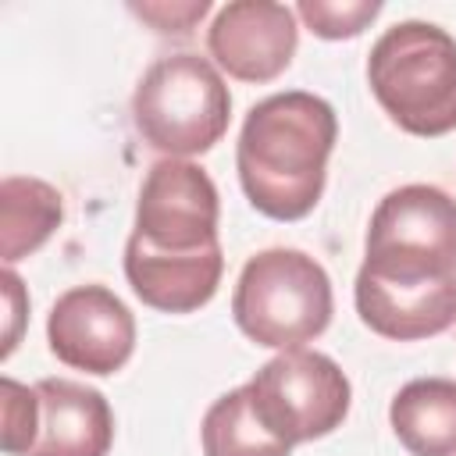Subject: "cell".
Listing matches in <instances>:
<instances>
[{
	"mask_svg": "<svg viewBox=\"0 0 456 456\" xmlns=\"http://www.w3.org/2000/svg\"><path fill=\"white\" fill-rule=\"evenodd\" d=\"M353 299L360 321L395 342L456 324V200L445 189L410 182L381 196Z\"/></svg>",
	"mask_w": 456,
	"mask_h": 456,
	"instance_id": "6da1fadb",
	"label": "cell"
},
{
	"mask_svg": "<svg viewBox=\"0 0 456 456\" xmlns=\"http://www.w3.org/2000/svg\"><path fill=\"white\" fill-rule=\"evenodd\" d=\"M217 217V185L200 164L167 157L146 171L125 242V278L146 306L192 314L214 299L224 271Z\"/></svg>",
	"mask_w": 456,
	"mask_h": 456,
	"instance_id": "7a4b0ae2",
	"label": "cell"
},
{
	"mask_svg": "<svg viewBox=\"0 0 456 456\" xmlns=\"http://www.w3.org/2000/svg\"><path fill=\"white\" fill-rule=\"evenodd\" d=\"M335 139V107L306 89L253 103L235 142V171L253 210L271 221L306 217L324 192Z\"/></svg>",
	"mask_w": 456,
	"mask_h": 456,
	"instance_id": "3957f363",
	"label": "cell"
},
{
	"mask_svg": "<svg viewBox=\"0 0 456 456\" xmlns=\"http://www.w3.org/2000/svg\"><path fill=\"white\" fill-rule=\"evenodd\" d=\"M367 86L381 110L410 135L456 128V39L435 21H395L367 57Z\"/></svg>",
	"mask_w": 456,
	"mask_h": 456,
	"instance_id": "277c9868",
	"label": "cell"
},
{
	"mask_svg": "<svg viewBox=\"0 0 456 456\" xmlns=\"http://www.w3.org/2000/svg\"><path fill=\"white\" fill-rule=\"evenodd\" d=\"M335 314L328 271L303 249L253 253L232 292V317L246 338L267 349H303L324 335Z\"/></svg>",
	"mask_w": 456,
	"mask_h": 456,
	"instance_id": "5b68a950",
	"label": "cell"
},
{
	"mask_svg": "<svg viewBox=\"0 0 456 456\" xmlns=\"http://www.w3.org/2000/svg\"><path fill=\"white\" fill-rule=\"evenodd\" d=\"M232 118V93L221 71L200 53L153 61L132 93V125L146 146L175 160L207 153Z\"/></svg>",
	"mask_w": 456,
	"mask_h": 456,
	"instance_id": "8992f818",
	"label": "cell"
},
{
	"mask_svg": "<svg viewBox=\"0 0 456 456\" xmlns=\"http://www.w3.org/2000/svg\"><path fill=\"white\" fill-rule=\"evenodd\" d=\"M246 388L260 424L285 445L331 435L353 403L349 378L317 349H285L271 356Z\"/></svg>",
	"mask_w": 456,
	"mask_h": 456,
	"instance_id": "52a82bcc",
	"label": "cell"
},
{
	"mask_svg": "<svg viewBox=\"0 0 456 456\" xmlns=\"http://www.w3.org/2000/svg\"><path fill=\"white\" fill-rule=\"evenodd\" d=\"M50 353L86 374H114L135 353V317L107 285H75L46 317Z\"/></svg>",
	"mask_w": 456,
	"mask_h": 456,
	"instance_id": "ba28073f",
	"label": "cell"
},
{
	"mask_svg": "<svg viewBox=\"0 0 456 456\" xmlns=\"http://www.w3.org/2000/svg\"><path fill=\"white\" fill-rule=\"evenodd\" d=\"M296 43V11L274 0H232L207 28L210 57L239 82L278 78L292 64Z\"/></svg>",
	"mask_w": 456,
	"mask_h": 456,
	"instance_id": "9c48e42d",
	"label": "cell"
},
{
	"mask_svg": "<svg viewBox=\"0 0 456 456\" xmlns=\"http://www.w3.org/2000/svg\"><path fill=\"white\" fill-rule=\"evenodd\" d=\"M36 388V438L25 456H107L114 413L100 388L71 378H43Z\"/></svg>",
	"mask_w": 456,
	"mask_h": 456,
	"instance_id": "30bf717a",
	"label": "cell"
},
{
	"mask_svg": "<svg viewBox=\"0 0 456 456\" xmlns=\"http://www.w3.org/2000/svg\"><path fill=\"white\" fill-rule=\"evenodd\" d=\"M388 424L410 456H456V381H406L392 395Z\"/></svg>",
	"mask_w": 456,
	"mask_h": 456,
	"instance_id": "8fae6325",
	"label": "cell"
},
{
	"mask_svg": "<svg viewBox=\"0 0 456 456\" xmlns=\"http://www.w3.org/2000/svg\"><path fill=\"white\" fill-rule=\"evenodd\" d=\"M64 221L61 192L28 175H7L0 182V256L14 264L36 253Z\"/></svg>",
	"mask_w": 456,
	"mask_h": 456,
	"instance_id": "7c38bea8",
	"label": "cell"
},
{
	"mask_svg": "<svg viewBox=\"0 0 456 456\" xmlns=\"http://www.w3.org/2000/svg\"><path fill=\"white\" fill-rule=\"evenodd\" d=\"M200 442H203V456H289L292 452V445H285L260 424L246 385L210 403L200 424Z\"/></svg>",
	"mask_w": 456,
	"mask_h": 456,
	"instance_id": "4fadbf2b",
	"label": "cell"
},
{
	"mask_svg": "<svg viewBox=\"0 0 456 456\" xmlns=\"http://www.w3.org/2000/svg\"><path fill=\"white\" fill-rule=\"evenodd\" d=\"M296 14L321 39H353L381 14V0H299Z\"/></svg>",
	"mask_w": 456,
	"mask_h": 456,
	"instance_id": "5bb4252c",
	"label": "cell"
},
{
	"mask_svg": "<svg viewBox=\"0 0 456 456\" xmlns=\"http://www.w3.org/2000/svg\"><path fill=\"white\" fill-rule=\"evenodd\" d=\"M0 388H4V452L25 456L36 438V388L18 385L14 378H4Z\"/></svg>",
	"mask_w": 456,
	"mask_h": 456,
	"instance_id": "9a60e30c",
	"label": "cell"
},
{
	"mask_svg": "<svg viewBox=\"0 0 456 456\" xmlns=\"http://www.w3.org/2000/svg\"><path fill=\"white\" fill-rule=\"evenodd\" d=\"M128 11L135 18H142L146 25H153L157 32L185 36L210 11V4L207 0H185V4H128Z\"/></svg>",
	"mask_w": 456,
	"mask_h": 456,
	"instance_id": "2e32d148",
	"label": "cell"
},
{
	"mask_svg": "<svg viewBox=\"0 0 456 456\" xmlns=\"http://www.w3.org/2000/svg\"><path fill=\"white\" fill-rule=\"evenodd\" d=\"M4 292H7V314H11V328H7V342H4V356H7L18 342V321H21V278L11 267L4 271Z\"/></svg>",
	"mask_w": 456,
	"mask_h": 456,
	"instance_id": "e0dca14e",
	"label": "cell"
}]
</instances>
